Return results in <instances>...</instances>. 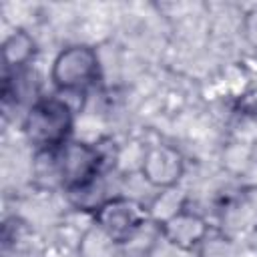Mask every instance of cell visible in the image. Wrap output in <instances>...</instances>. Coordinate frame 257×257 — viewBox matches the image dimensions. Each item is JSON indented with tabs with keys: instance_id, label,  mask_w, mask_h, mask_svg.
Returning <instances> with one entry per match:
<instances>
[{
	"instance_id": "cell-1",
	"label": "cell",
	"mask_w": 257,
	"mask_h": 257,
	"mask_svg": "<svg viewBox=\"0 0 257 257\" xmlns=\"http://www.w3.org/2000/svg\"><path fill=\"white\" fill-rule=\"evenodd\" d=\"M42 153H46L50 161V179L70 191L88 187L100 169V153L86 143L66 141L64 145Z\"/></svg>"
},
{
	"instance_id": "cell-2",
	"label": "cell",
	"mask_w": 257,
	"mask_h": 257,
	"mask_svg": "<svg viewBox=\"0 0 257 257\" xmlns=\"http://www.w3.org/2000/svg\"><path fill=\"white\" fill-rule=\"evenodd\" d=\"M72 126V110L68 102L60 98H42L38 100L24 120L26 139L42 151H52L66 143V137Z\"/></svg>"
},
{
	"instance_id": "cell-3",
	"label": "cell",
	"mask_w": 257,
	"mask_h": 257,
	"mask_svg": "<svg viewBox=\"0 0 257 257\" xmlns=\"http://www.w3.org/2000/svg\"><path fill=\"white\" fill-rule=\"evenodd\" d=\"M98 76V56L90 46L74 44L64 48L52 64V80L60 90L80 92Z\"/></svg>"
},
{
	"instance_id": "cell-4",
	"label": "cell",
	"mask_w": 257,
	"mask_h": 257,
	"mask_svg": "<svg viewBox=\"0 0 257 257\" xmlns=\"http://www.w3.org/2000/svg\"><path fill=\"white\" fill-rule=\"evenodd\" d=\"M96 225L102 227L116 243H126L145 225L147 211L141 203L124 197L108 199L96 211Z\"/></svg>"
},
{
	"instance_id": "cell-5",
	"label": "cell",
	"mask_w": 257,
	"mask_h": 257,
	"mask_svg": "<svg viewBox=\"0 0 257 257\" xmlns=\"http://www.w3.org/2000/svg\"><path fill=\"white\" fill-rule=\"evenodd\" d=\"M183 171H185L183 155L171 145L149 147L141 163V173L145 181L157 189H169L177 185Z\"/></svg>"
},
{
	"instance_id": "cell-6",
	"label": "cell",
	"mask_w": 257,
	"mask_h": 257,
	"mask_svg": "<svg viewBox=\"0 0 257 257\" xmlns=\"http://www.w3.org/2000/svg\"><path fill=\"white\" fill-rule=\"evenodd\" d=\"M161 229L165 239L179 249H193L207 237L205 221L191 211H175L163 221Z\"/></svg>"
},
{
	"instance_id": "cell-7",
	"label": "cell",
	"mask_w": 257,
	"mask_h": 257,
	"mask_svg": "<svg viewBox=\"0 0 257 257\" xmlns=\"http://www.w3.org/2000/svg\"><path fill=\"white\" fill-rule=\"evenodd\" d=\"M223 223L233 231H251L257 227V187L245 189L223 211Z\"/></svg>"
},
{
	"instance_id": "cell-8",
	"label": "cell",
	"mask_w": 257,
	"mask_h": 257,
	"mask_svg": "<svg viewBox=\"0 0 257 257\" xmlns=\"http://www.w3.org/2000/svg\"><path fill=\"white\" fill-rule=\"evenodd\" d=\"M118 245L102 227L92 225L80 241V257H116Z\"/></svg>"
},
{
	"instance_id": "cell-9",
	"label": "cell",
	"mask_w": 257,
	"mask_h": 257,
	"mask_svg": "<svg viewBox=\"0 0 257 257\" xmlns=\"http://www.w3.org/2000/svg\"><path fill=\"white\" fill-rule=\"evenodd\" d=\"M34 54V40L24 30L12 32L4 42V64L6 68L24 66Z\"/></svg>"
},
{
	"instance_id": "cell-10",
	"label": "cell",
	"mask_w": 257,
	"mask_h": 257,
	"mask_svg": "<svg viewBox=\"0 0 257 257\" xmlns=\"http://www.w3.org/2000/svg\"><path fill=\"white\" fill-rule=\"evenodd\" d=\"M241 32H243L245 40H247L253 48H257V6H253V8L245 14L243 24H241Z\"/></svg>"
}]
</instances>
